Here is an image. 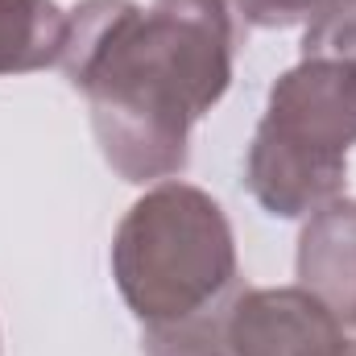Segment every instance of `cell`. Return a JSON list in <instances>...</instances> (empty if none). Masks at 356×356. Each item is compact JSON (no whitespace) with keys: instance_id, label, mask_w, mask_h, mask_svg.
<instances>
[{"instance_id":"cell-1","label":"cell","mask_w":356,"mask_h":356,"mask_svg":"<svg viewBox=\"0 0 356 356\" xmlns=\"http://www.w3.org/2000/svg\"><path fill=\"white\" fill-rule=\"evenodd\" d=\"M232 0H88L67 17L63 71L91 104L104 158L129 178L186 166V129L232 79Z\"/></svg>"},{"instance_id":"cell-2","label":"cell","mask_w":356,"mask_h":356,"mask_svg":"<svg viewBox=\"0 0 356 356\" xmlns=\"http://www.w3.org/2000/svg\"><path fill=\"white\" fill-rule=\"evenodd\" d=\"M116 282L149 323L145 340L228 332L241 294L232 298L236 257L220 207L191 186L141 199L116 236Z\"/></svg>"},{"instance_id":"cell-3","label":"cell","mask_w":356,"mask_h":356,"mask_svg":"<svg viewBox=\"0 0 356 356\" xmlns=\"http://www.w3.org/2000/svg\"><path fill=\"white\" fill-rule=\"evenodd\" d=\"M356 141V71L340 58H302L282 75L249 154V186L273 216H302L340 191Z\"/></svg>"},{"instance_id":"cell-4","label":"cell","mask_w":356,"mask_h":356,"mask_svg":"<svg viewBox=\"0 0 356 356\" xmlns=\"http://www.w3.org/2000/svg\"><path fill=\"white\" fill-rule=\"evenodd\" d=\"M232 356H344L336 315L298 290H261L241 294L228 315Z\"/></svg>"},{"instance_id":"cell-5","label":"cell","mask_w":356,"mask_h":356,"mask_svg":"<svg viewBox=\"0 0 356 356\" xmlns=\"http://www.w3.org/2000/svg\"><path fill=\"white\" fill-rule=\"evenodd\" d=\"M298 277L344 323H356V203H332L302 232Z\"/></svg>"},{"instance_id":"cell-6","label":"cell","mask_w":356,"mask_h":356,"mask_svg":"<svg viewBox=\"0 0 356 356\" xmlns=\"http://www.w3.org/2000/svg\"><path fill=\"white\" fill-rule=\"evenodd\" d=\"M63 42L67 17L54 0H0V75L58 63Z\"/></svg>"},{"instance_id":"cell-7","label":"cell","mask_w":356,"mask_h":356,"mask_svg":"<svg viewBox=\"0 0 356 356\" xmlns=\"http://www.w3.org/2000/svg\"><path fill=\"white\" fill-rule=\"evenodd\" d=\"M302 58H356V0H327L315 8Z\"/></svg>"},{"instance_id":"cell-8","label":"cell","mask_w":356,"mask_h":356,"mask_svg":"<svg viewBox=\"0 0 356 356\" xmlns=\"http://www.w3.org/2000/svg\"><path fill=\"white\" fill-rule=\"evenodd\" d=\"M319 0H241V13L253 25H290L302 21L307 13H315Z\"/></svg>"},{"instance_id":"cell-9","label":"cell","mask_w":356,"mask_h":356,"mask_svg":"<svg viewBox=\"0 0 356 356\" xmlns=\"http://www.w3.org/2000/svg\"><path fill=\"white\" fill-rule=\"evenodd\" d=\"M344 356H356V344H353V348H348V353H344Z\"/></svg>"}]
</instances>
